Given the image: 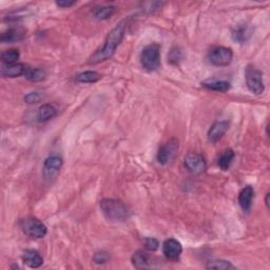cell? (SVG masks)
<instances>
[{"label":"cell","mask_w":270,"mask_h":270,"mask_svg":"<svg viewBox=\"0 0 270 270\" xmlns=\"http://www.w3.org/2000/svg\"><path fill=\"white\" fill-rule=\"evenodd\" d=\"M127 26H128L127 19H123L121 23L117 24L115 27H113L112 31L108 34L103 46L94 54H92L91 57L89 58L88 60L89 64L96 65L112 57L117 49V47L122 44V41L124 37V34H126Z\"/></svg>","instance_id":"cell-1"},{"label":"cell","mask_w":270,"mask_h":270,"mask_svg":"<svg viewBox=\"0 0 270 270\" xmlns=\"http://www.w3.org/2000/svg\"><path fill=\"white\" fill-rule=\"evenodd\" d=\"M100 210L111 221H124L130 218V210L127 205L120 199L103 198L99 203Z\"/></svg>","instance_id":"cell-2"},{"label":"cell","mask_w":270,"mask_h":270,"mask_svg":"<svg viewBox=\"0 0 270 270\" xmlns=\"http://www.w3.org/2000/svg\"><path fill=\"white\" fill-rule=\"evenodd\" d=\"M141 64L145 70L155 71L161 66V47L157 44L146 46L141 53Z\"/></svg>","instance_id":"cell-3"},{"label":"cell","mask_w":270,"mask_h":270,"mask_svg":"<svg viewBox=\"0 0 270 270\" xmlns=\"http://www.w3.org/2000/svg\"><path fill=\"white\" fill-rule=\"evenodd\" d=\"M246 85L249 91L255 95H260L265 90L264 79H263V73L257 67L249 65L245 71Z\"/></svg>","instance_id":"cell-4"},{"label":"cell","mask_w":270,"mask_h":270,"mask_svg":"<svg viewBox=\"0 0 270 270\" xmlns=\"http://www.w3.org/2000/svg\"><path fill=\"white\" fill-rule=\"evenodd\" d=\"M22 229L30 238L34 239H43L46 237L48 232L47 226L35 218H26L22 221Z\"/></svg>","instance_id":"cell-5"},{"label":"cell","mask_w":270,"mask_h":270,"mask_svg":"<svg viewBox=\"0 0 270 270\" xmlns=\"http://www.w3.org/2000/svg\"><path fill=\"white\" fill-rule=\"evenodd\" d=\"M233 58V52L230 48L214 47L208 53V59L210 64L216 67H226L231 64Z\"/></svg>","instance_id":"cell-6"},{"label":"cell","mask_w":270,"mask_h":270,"mask_svg":"<svg viewBox=\"0 0 270 270\" xmlns=\"http://www.w3.org/2000/svg\"><path fill=\"white\" fill-rule=\"evenodd\" d=\"M184 163L188 171L195 175L202 174L207 169V163L205 158L200 154L196 153V152H189L185 156Z\"/></svg>","instance_id":"cell-7"},{"label":"cell","mask_w":270,"mask_h":270,"mask_svg":"<svg viewBox=\"0 0 270 270\" xmlns=\"http://www.w3.org/2000/svg\"><path fill=\"white\" fill-rule=\"evenodd\" d=\"M64 161L62 157L57 154H52L48 156L44 163V175L47 178H52L57 175V173L61 169Z\"/></svg>","instance_id":"cell-8"},{"label":"cell","mask_w":270,"mask_h":270,"mask_svg":"<svg viewBox=\"0 0 270 270\" xmlns=\"http://www.w3.org/2000/svg\"><path fill=\"white\" fill-rule=\"evenodd\" d=\"M177 149H178V144L175 140H171L168 143L163 145L157 152L158 163L162 165L168 164L172 160L173 156L175 155Z\"/></svg>","instance_id":"cell-9"},{"label":"cell","mask_w":270,"mask_h":270,"mask_svg":"<svg viewBox=\"0 0 270 270\" xmlns=\"http://www.w3.org/2000/svg\"><path fill=\"white\" fill-rule=\"evenodd\" d=\"M252 32H253L252 26L249 24H247V23L239 24L238 25H235L232 29L231 37H232L233 41H235V43L244 44L249 38L251 37Z\"/></svg>","instance_id":"cell-10"},{"label":"cell","mask_w":270,"mask_h":270,"mask_svg":"<svg viewBox=\"0 0 270 270\" xmlns=\"http://www.w3.org/2000/svg\"><path fill=\"white\" fill-rule=\"evenodd\" d=\"M183 252L182 244L175 239L166 240L163 245V253L168 260H177Z\"/></svg>","instance_id":"cell-11"},{"label":"cell","mask_w":270,"mask_h":270,"mask_svg":"<svg viewBox=\"0 0 270 270\" xmlns=\"http://www.w3.org/2000/svg\"><path fill=\"white\" fill-rule=\"evenodd\" d=\"M229 129V122L219 121L214 123L208 131V141L211 143L219 142Z\"/></svg>","instance_id":"cell-12"},{"label":"cell","mask_w":270,"mask_h":270,"mask_svg":"<svg viewBox=\"0 0 270 270\" xmlns=\"http://www.w3.org/2000/svg\"><path fill=\"white\" fill-rule=\"evenodd\" d=\"M26 35V31L24 27H11L8 31H5L0 36V41L2 44H12L17 43V41L23 40Z\"/></svg>","instance_id":"cell-13"},{"label":"cell","mask_w":270,"mask_h":270,"mask_svg":"<svg viewBox=\"0 0 270 270\" xmlns=\"http://www.w3.org/2000/svg\"><path fill=\"white\" fill-rule=\"evenodd\" d=\"M27 70V67L24 64H13V65H4L1 68V76L2 77L15 78L19 76L25 75Z\"/></svg>","instance_id":"cell-14"},{"label":"cell","mask_w":270,"mask_h":270,"mask_svg":"<svg viewBox=\"0 0 270 270\" xmlns=\"http://www.w3.org/2000/svg\"><path fill=\"white\" fill-rule=\"evenodd\" d=\"M254 196V190L251 186H246L242 189L239 195V204L243 211L248 212L251 208L252 199Z\"/></svg>","instance_id":"cell-15"},{"label":"cell","mask_w":270,"mask_h":270,"mask_svg":"<svg viewBox=\"0 0 270 270\" xmlns=\"http://www.w3.org/2000/svg\"><path fill=\"white\" fill-rule=\"evenodd\" d=\"M23 261L30 268H38L44 264L43 257L36 250H33V249H29V250H25L24 252Z\"/></svg>","instance_id":"cell-16"},{"label":"cell","mask_w":270,"mask_h":270,"mask_svg":"<svg viewBox=\"0 0 270 270\" xmlns=\"http://www.w3.org/2000/svg\"><path fill=\"white\" fill-rule=\"evenodd\" d=\"M202 86L208 90L217 92H227L231 88L229 81L220 79H207L202 82Z\"/></svg>","instance_id":"cell-17"},{"label":"cell","mask_w":270,"mask_h":270,"mask_svg":"<svg viewBox=\"0 0 270 270\" xmlns=\"http://www.w3.org/2000/svg\"><path fill=\"white\" fill-rule=\"evenodd\" d=\"M57 115V110L50 103H45L37 111V120L40 123H46Z\"/></svg>","instance_id":"cell-18"},{"label":"cell","mask_w":270,"mask_h":270,"mask_svg":"<svg viewBox=\"0 0 270 270\" xmlns=\"http://www.w3.org/2000/svg\"><path fill=\"white\" fill-rule=\"evenodd\" d=\"M132 264L136 269H146L150 267L149 255L143 251L138 250L132 255Z\"/></svg>","instance_id":"cell-19"},{"label":"cell","mask_w":270,"mask_h":270,"mask_svg":"<svg viewBox=\"0 0 270 270\" xmlns=\"http://www.w3.org/2000/svg\"><path fill=\"white\" fill-rule=\"evenodd\" d=\"M116 11V8L113 5H103L99 6V8H96L93 11V17L96 20H99V22H102V20H107L110 17H112L114 15V13Z\"/></svg>","instance_id":"cell-20"},{"label":"cell","mask_w":270,"mask_h":270,"mask_svg":"<svg viewBox=\"0 0 270 270\" xmlns=\"http://www.w3.org/2000/svg\"><path fill=\"white\" fill-rule=\"evenodd\" d=\"M234 156H235V153L232 149H226L225 151H223V153H221L218 158L219 167L224 171L229 169L234 160Z\"/></svg>","instance_id":"cell-21"},{"label":"cell","mask_w":270,"mask_h":270,"mask_svg":"<svg viewBox=\"0 0 270 270\" xmlns=\"http://www.w3.org/2000/svg\"><path fill=\"white\" fill-rule=\"evenodd\" d=\"M101 74L96 71H85L79 73L75 79L80 84H94V82L101 79Z\"/></svg>","instance_id":"cell-22"},{"label":"cell","mask_w":270,"mask_h":270,"mask_svg":"<svg viewBox=\"0 0 270 270\" xmlns=\"http://www.w3.org/2000/svg\"><path fill=\"white\" fill-rule=\"evenodd\" d=\"M25 76L32 82H40L46 78V72L45 70H43V69H39V68H36V69L27 68Z\"/></svg>","instance_id":"cell-23"},{"label":"cell","mask_w":270,"mask_h":270,"mask_svg":"<svg viewBox=\"0 0 270 270\" xmlns=\"http://www.w3.org/2000/svg\"><path fill=\"white\" fill-rule=\"evenodd\" d=\"M20 57V53L17 49H9L1 54V60L4 65L17 64V60Z\"/></svg>","instance_id":"cell-24"},{"label":"cell","mask_w":270,"mask_h":270,"mask_svg":"<svg viewBox=\"0 0 270 270\" xmlns=\"http://www.w3.org/2000/svg\"><path fill=\"white\" fill-rule=\"evenodd\" d=\"M207 269H218V270H228L233 269V265L229 261L225 260H214L208 262V264L206 265Z\"/></svg>","instance_id":"cell-25"},{"label":"cell","mask_w":270,"mask_h":270,"mask_svg":"<svg viewBox=\"0 0 270 270\" xmlns=\"http://www.w3.org/2000/svg\"><path fill=\"white\" fill-rule=\"evenodd\" d=\"M183 58V54L182 51L178 49V48H173V49L170 51L168 54V62H170L171 65H178L179 61Z\"/></svg>","instance_id":"cell-26"},{"label":"cell","mask_w":270,"mask_h":270,"mask_svg":"<svg viewBox=\"0 0 270 270\" xmlns=\"http://www.w3.org/2000/svg\"><path fill=\"white\" fill-rule=\"evenodd\" d=\"M41 98H43V94L38 91H35V92H30L29 94H26L25 96V101L26 103H36L40 101Z\"/></svg>","instance_id":"cell-27"},{"label":"cell","mask_w":270,"mask_h":270,"mask_svg":"<svg viewBox=\"0 0 270 270\" xmlns=\"http://www.w3.org/2000/svg\"><path fill=\"white\" fill-rule=\"evenodd\" d=\"M145 247H146L147 250L149 251H155L160 247V243L158 241L154 238H148L145 240Z\"/></svg>","instance_id":"cell-28"},{"label":"cell","mask_w":270,"mask_h":270,"mask_svg":"<svg viewBox=\"0 0 270 270\" xmlns=\"http://www.w3.org/2000/svg\"><path fill=\"white\" fill-rule=\"evenodd\" d=\"M109 260V255L106 252H98L95 253L93 261L96 263V264H105Z\"/></svg>","instance_id":"cell-29"},{"label":"cell","mask_w":270,"mask_h":270,"mask_svg":"<svg viewBox=\"0 0 270 270\" xmlns=\"http://www.w3.org/2000/svg\"><path fill=\"white\" fill-rule=\"evenodd\" d=\"M76 3V1H57L56 4L58 6H60V8H70V6L74 5Z\"/></svg>","instance_id":"cell-30"},{"label":"cell","mask_w":270,"mask_h":270,"mask_svg":"<svg viewBox=\"0 0 270 270\" xmlns=\"http://www.w3.org/2000/svg\"><path fill=\"white\" fill-rule=\"evenodd\" d=\"M269 196H270V195H269V193H267L266 197H265V204H266V207L268 209H269Z\"/></svg>","instance_id":"cell-31"}]
</instances>
